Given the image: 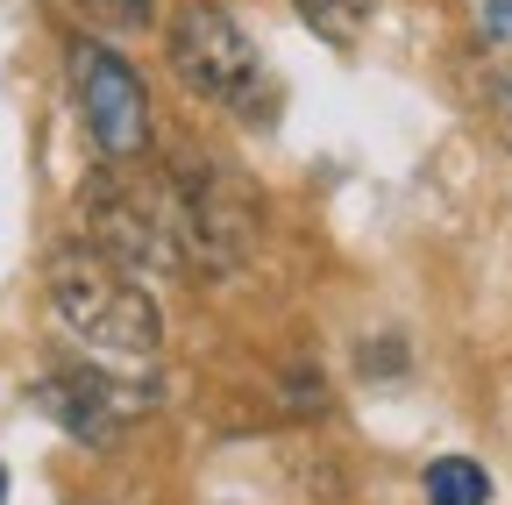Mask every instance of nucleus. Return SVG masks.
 <instances>
[{
    "label": "nucleus",
    "instance_id": "f257e3e1",
    "mask_svg": "<svg viewBox=\"0 0 512 505\" xmlns=\"http://www.w3.org/2000/svg\"><path fill=\"white\" fill-rule=\"evenodd\" d=\"M43 292H50V313L79 342L107 349V356H157L164 342V313L157 299L136 285V271L114 264L100 242H64L50 249L43 264Z\"/></svg>",
    "mask_w": 512,
    "mask_h": 505
},
{
    "label": "nucleus",
    "instance_id": "f03ea898",
    "mask_svg": "<svg viewBox=\"0 0 512 505\" xmlns=\"http://www.w3.org/2000/svg\"><path fill=\"white\" fill-rule=\"evenodd\" d=\"M86 235L128 271H185V235H178V185L164 178H128L121 164H107L86 185Z\"/></svg>",
    "mask_w": 512,
    "mask_h": 505
},
{
    "label": "nucleus",
    "instance_id": "7ed1b4c3",
    "mask_svg": "<svg viewBox=\"0 0 512 505\" xmlns=\"http://www.w3.org/2000/svg\"><path fill=\"white\" fill-rule=\"evenodd\" d=\"M171 72L200 100H214V107L264 114L271 72H264V57H256L249 29L228 8H214V0H185L178 8V22H171Z\"/></svg>",
    "mask_w": 512,
    "mask_h": 505
},
{
    "label": "nucleus",
    "instance_id": "20e7f679",
    "mask_svg": "<svg viewBox=\"0 0 512 505\" xmlns=\"http://www.w3.org/2000/svg\"><path fill=\"white\" fill-rule=\"evenodd\" d=\"M72 93H79V114H86V136L107 164L150 157V136H157L150 129V93H143V72L114 43H93V36L72 43Z\"/></svg>",
    "mask_w": 512,
    "mask_h": 505
},
{
    "label": "nucleus",
    "instance_id": "39448f33",
    "mask_svg": "<svg viewBox=\"0 0 512 505\" xmlns=\"http://www.w3.org/2000/svg\"><path fill=\"white\" fill-rule=\"evenodd\" d=\"M178 185V235H185V271H235L256 242L249 193L214 164H171Z\"/></svg>",
    "mask_w": 512,
    "mask_h": 505
},
{
    "label": "nucleus",
    "instance_id": "423d86ee",
    "mask_svg": "<svg viewBox=\"0 0 512 505\" xmlns=\"http://www.w3.org/2000/svg\"><path fill=\"white\" fill-rule=\"evenodd\" d=\"M36 399H43V413L72 434V441H86V449H100V441H114L136 413H150L157 406V385L150 377H114V370H50L43 385H36Z\"/></svg>",
    "mask_w": 512,
    "mask_h": 505
},
{
    "label": "nucleus",
    "instance_id": "0eeeda50",
    "mask_svg": "<svg viewBox=\"0 0 512 505\" xmlns=\"http://www.w3.org/2000/svg\"><path fill=\"white\" fill-rule=\"evenodd\" d=\"M420 491H427V505H491V477H484V463H470V456L427 463Z\"/></svg>",
    "mask_w": 512,
    "mask_h": 505
},
{
    "label": "nucleus",
    "instance_id": "6e6552de",
    "mask_svg": "<svg viewBox=\"0 0 512 505\" xmlns=\"http://www.w3.org/2000/svg\"><path fill=\"white\" fill-rule=\"evenodd\" d=\"M292 8H299V22H306L320 43L349 50V43L370 29V8H377V0H292Z\"/></svg>",
    "mask_w": 512,
    "mask_h": 505
},
{
    "label": "nucleus",
    "instance_id": "1a4fd4ad",
    "mask_svg": "<svg viewBox=\"0 0 512 505\" xmlns=\"http://www.w3.org/2000/svg\"><path fill=\"white\" fill-rule=\"evenodd\" d=\"M72 8H86L100 29H150V0H72Z\"/></svg>",
    "mask_w": 512,
    "mask_h": 505
},
{
    "label": "nucleus",
    "instance_id": "9d476101",
    "mask_svg": "<svg viewBox=\"0 0 512 505\" xmlns=\"http://www.w3.org/2000/svg\"><path fill=\"white\" fill-rule=\"evenodd\" d=\"M484 36L491 43H512V0H484Z\"/></svg>",
    "mask_w": 512,
    "mask_h": 505
},
{
    "label": "nucleus",
    "instance_id": "9b49d317",
    "mask_svg": "<svg viewBox=\"0 0 512 505\" xmlns=\"http://www.w3.org/2000/svg\"><path fill=\"white\" fill-rule=\"evenodd\" d=\"M491 114H498V129H505V143H512V72L491 79Z\"/></svg>",
    "mask_w": 512,
    "mask_h": 505
},
{
    "label": "nucleus",
    "instance_id": "f8f14e48",
    "mask_svg": "<svg viewBox=\"0 0 512 505\" xmlns=\"http://www.w3.org/2000/svg\"><path fill=\"white\" fill-rule=\"evenodd\" d=\"M0 505H8V470H0Z\"/></svg>",
    "mask_w": 512,
    "mask_h": 505
}]
</instances>
